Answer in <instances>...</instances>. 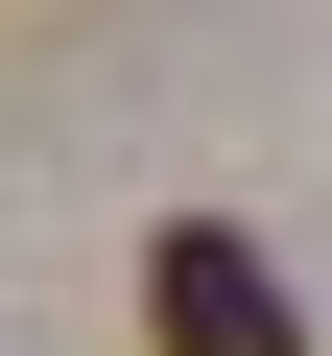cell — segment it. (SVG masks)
Listing matches in <instances>:
<instances>
[{
    "instance_id": "obj_1",
    "label": "cell",
    "mask_w": 332,
    "mask_h": 356,
    "mask_svg": "<svg viewBox=\"0 0 332 356\" xmlns=\"http://www.w3.org/2000/svg\"><path fill=\"white\" fill-rule=\"evenodd\" d=\"M142 332H166V356H308V309H285L261 238H214V214H166V238H142Z\"/></svg>"
}]
</instances>
